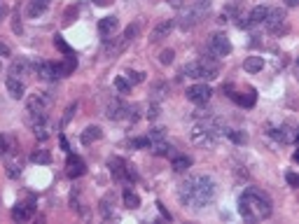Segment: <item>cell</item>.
<instances>
[{"instance_id":"obj_1","label":"cell","mask_w":299,"mask_h":224,"mask_svg":"<svg viewBox=\"0 0 299 224\" xmlns=\"http://www.w3.org/2000/svg\"><path fill=\"white\" fill-rule=\"evenodd\" d=\"M178 198L185 208L201 210L213 203L215 198V182L208 175H192L178 187Z\"/></svg>"},{"instance_id":"obj_2","label":"cell","mask_w":299,"mask_h":224,"mask_svg":"<svg viewBox=\"0 0 299 224\" xmlns=\"http://www.w3.org/2000/svg\"><path fill=\"white\" fill-rule=\"evenodd\" d=\"M238 212L243 220L250 222H260V220H269L271 217V198L267 196L264 192L255 189V187H248L246 192L238 196Z\"/></svg>"},{"instance_id":"obj_3","label":"cell","mask_w":299,"mask_h":224,"mask_svg":"<svg viewBox=\"0 0 299 224\" xmlns=\"http://www.w3.org/2000/svg\"><path fill=\"white\" fill-rule=\"evenodd\" d=\"M189 138L194 145H201V147H213L218 140L222 138V126L218 119H201L196 121L189 131Z\"/></svg>"},{"instance_id":"obj_4","label":"cell","mask_w":299,"mask_h":224,"mask_svg":"<svg viewBox=\"0 0 299 224\" xmlns=\"http://www.w3.org/2000/svg\"><path fill=\"white\" fill-rule=\"evenodd\" d=\"M210 7V0H194V2H189L187 7H180L182 12L178 16V26L182 30H187V28H194L196 24H201V19L206 16Z\"/></svg>"},{"instance_id":"obj_5","label":"cell","mask_w":299,"mask_h":224,"mask_svg":"<svg viewBox=\"0 0 299 224\" xmlns=\"http://www.w3.org/2000/svg\"><path fill=\"white\" fill-rule=\"evenodd\" d=\"M185 75L192 79H218L220 75V66L210 59H199L185 66Z\"/></svg>"},{"instance_id":"obj_6","label":"cell","mask_w":299,"mask_h":224,"mask_svg":"<svg viewBox=\"0 0 299 224\" xmlns=\"http://www.w3.org/2000/svg\"><path fill=\"white\" fill-rule=\"evenodd\" d=\"M108 168H110V173H112V178H115V180H122V182H126V180L136 182V180H138V173H136V168H133V166H129V164H126L122 157H110V159H108Z\"/></svg>"},{"instance_id":"obj_7","label":"cell","mask_w":299,"mask_h":224,"mask_svg":"<svg viewBox=\"0 0 299 224\" xmlns=\"http://www.w3.org/2000/svg\"><path fill=\"white\" fill-rule=\"evenodd\" d=\"M52 93L49 91H35L31 98L26 101V112L28 115H45L49 105H52Z\"/></svg>"},{"instance_id":"obj_8","label":"cell","mask_w":299,"mask_h":224,"mask_svg":"<svg viewBox=\"0 0 299 224\" xmlns=\"http://www.w3.org/2000/svg\"><path fill=\"white\" fill-rule=\"evenodd\" d=\"M33 70H35L38 77L45 79V82H56V79L65 77L61 63H52V61H35V63H33Z\"/></svg>"},{"instance_id":"obj_9","label":"cell","mask_w":299,"mask_h":224,"mask_svg":"<svg viewBox=\"0 0 299 224\" xmlns=\"http://www.w3.org/2000/svg\"><path fill=\"white\" fill-rule=\"evenodd\" d=\"M28 124H31V129H33V133H35V138H38L40 143L47 140L54 131L52 119L47 117V115H28Z\"/></svg>"},{"instance_id":"obj_10","label":"cell","mask_w":299,"mask_h":224,"mask_svg":"<svg viewBox=\"0 0 299 224\" xmlns=\"http://www.w3.org/2000/svg\"><path fill=\"white\" fill-rule=\"evenodd\" d=\"M269 135L283 145H292L297 140V131L292 124H273V126H269Z\"/></svg>"},{"instance_id":"obj_11","label":"cell","mask_w":299,"mask_h":224,"mask_svg":"<svg viewBox=\"0 0 299 224\" xmlns=\"http://www.w3.org/2000/svg\"><path fill=\"white\" fill-rule=\"evenodd\" d=\"M185 96H187V101H192L194 105H206L210 101V96H213V91H210L208 84H194V87H189V89L185 91Z\"/></svg>"},{"instance_id":"obj_12","label":"cell","mask_w":299,"mask_h":224,"mask_svg":"<svg viewBox=\"0 0 299 224\" xmlns=\"http://www.w3.org/2000/svg\"><path fill=\"white\" fill-rule=\"evenodd\" d=\"M210 52L215 56H229L232 54V42L224 33H213L210 35Z\"/></svg>"},{"instance_id":"obj_13","label":"cell","mask_w":299,"mask_h":224,"mask_svg":"<svg viewBox=\"0 0 299 224\" xmlns=\"http://www.w3.org/2000/svg\"><path fill=\"white\" fill-rule=\"evenodd\" d=\"M105 117L115 119V121H117V119H126V117H131V107L115 98V101H110L108 107H105Z\"/></svg>"},{"instance_id":"obj_14","label":"cell","mask_w":299,"mask_h":224,"mask_svg":"<svg viewBox=\"0 0 299 224\" xmlns=\"http://www.w3.org/2000/svg\"><path fill=\"white\" fill-rule=\"evenodd\" d=\"M285 24V12L283 10H278V7H273L267 12V19H264V24L262 26H267L271 33H281V26Z\"/></svg>"},{"instance_id":"obj_15","label":"cell","mask_w":299,"mask_h":224,"mask_svg":"<svg viewBox=\"0 0 299 224\" xmlns=\"http://www.w3.org/2000/svg\"><path fill=\"white\" fill-rule=\"evenodd\" d=\"M84 173H87L84 161H82L78 154H68V159H65V175H68V178H82Z\"/></svg>"},{"instance_id":"obj_16","label":"cell","mask_w":299,"mask_h":224,"mask_svg":"<svg viewBox=\"0 0 299 224\" xmlns=\"http://www.w3.org/2000/svg\"><path fill=\"white\" fill-rule=\"evenodd\" d=\"M33 215H35L33 201H28V203H16L12 208V220H16V222H28V220H33Z\"/></svg>"},{"instance_id":"obj_17","label":"cell","mask_w":299,"mask_h":224,"mask_svg":"<svg viewBox=\"0 0 299 224\" xmlns=\"http://www.w3.org/2000/svg\"><path fill=\"white\" fill-rule=\"evenodd\" d=\"M173 26H175V21H173V19H166V21L157 24V26L152 28V33H150V42H159V40L169 38V33L173 30Z\"/></svg>"},{"instance_id":"obj_18","label":"cell","mask_w":299,"mask_h":224,"mask_svg":"<svg viewBox=\"0 0 299 224\" xmlns=\"http://www.w3.org/2000/svg\"><path fill=\"white\" fill-rule=\"evenodd\" d=\"M119 28V19L117 16H103L101 21H98V33L103 35L105 40L110 38V35H115V30Z\"/></svg>"},{"instance_id":"obj_19","label":"cell","mask_w":299,"mask_h":224,"mask_svg":"<svg viewBox=\"0 0 299 224\" xmlns=\"http://www.w3.org/2000/svg\"><path fill=\"white\" fill-rule=\"evenodd\" d=\"M5 87H7V93H10L12 98H16V101H19V98H24V93H26L24 82H21L19 77H12V75L5 79Z\"/></svg>"},{"instance_id":"obj_20","label":"cell","mask_w":299,"mask_h":224,"mask_svg":"<svg viewBox=\"0 0 299 224\" xmlns=\"http://www.w3.org/2000/svg\"><path fill=\"white\" fill-rule=\"evenodd\" d=\"M150 152L155 154V157H173L175 152H173V147L164 140V138H159V140H150Z\"/></svg>"},{"instance_id":"obj_21","label":"cell","mask_w":299,"mask_h":224,"mask_svg":"<svg viewBox=\"0 0 299 224\" xmlns=\"http://www.w3.org/2000/svg\"><path fill=\"white\" fill-rule=\"evenodd\" d=\"M101 135H103L101 126H87V129L82 131V135H79V140H82V145H91V143L101 140Z\"/></svg>"},{"instance_id":"obj_22","label":"cell","mask_w":299,"mask_h":224,"mask_svg":"<svg viewBox=\"0 0 299 224\" xmlns=\"http://www.w3.org/2000/svg\"><path fill=\"white\" fill-rule=\"evenodd\" d=\"M47 7H49V0H31V2H28L26 14L31 16V19H35V16L47 12Z\"/></svg>"},{"instance_id":"obj_23","label":"cell","mask_w":299,"mask_h":224,"mask_svg":"<svg viewBox=\"0 0 299 224\" xmlns=\"http://www.w3.org/2000/svg\"><path fill=\"white\" fill-rule=\"evenodd\" d=\"M267 12H269V7H255L252 12L248 14L246 19H248V28L250 26H260V24H264V19H267Z\"/></svg>"},{"instance_id":"obj_24","label":"cell","mask_w":299,"mask_h":224,"mask_svg":"<svg viewBox=\"0 0 299 224\" xmlns=\"http://www.w3.org/2000/svg\"><path fill=\"white\" fill-rule=\"evenodd\" d=\"M192 166V157H187V154H173V161H171V168L175 173H182L187 171Z\"/></svg>"},{"instance_id":"obj_25","label":"cell","mask_w":299,"mask_h":224,"mask_svg":"<svg viewBox=\"0 0 299 224\" xmlns=\"http://www.w3.org/2000/svg\"><path fill=\"white\" fill-rule=\"evenodd\" d=\"M222 135L229 138V140L236 143V145H246L248 143V135L243 131H238V129H224V126H222Z\"/></svg>"},{"instance_id":"obj_26","label":"cell","mask_w":299,"mask_h":224,"mask_svg":"<svg viewBox=\"0 0 299 224\" xmlns=\"http://www.w3.org/2000/svg\"><path fill=\"white\" fill-rule=\"evenodd\" d=\"M141 206V198H138V194L133 192V189H124V208H129V210H136Z\"/></svg>"},{"instance_id":"obj_27","label":"cell","mask_w":299,"mask_h":224,"mask_svg":"<svg viewBox=\"0 0 299 224\" xmlns=\"http://www.w3.org/2000/svg\"><path fill=\"white\" fill-rule=\"evenodd\" d=\"M12 149H16V147H14V138L7 135V133H2V135H0V157L12 154Z\"/></svg>"},{"instance_id":"obj_28","label":"cell","mask_w":299,"mask_h":224,"mask_svg":"<svg viewBox=\"0 0 299 224\" xmlns=\"http://www.w3.org/2000/svg\"><path fill=\"white\" fill-rule=\"evenodd\" d=\"M243 68H246L248 73H260L262 68H264V59L262 56H248Z\"/></svg>"},{"instance_id":"obj_29","label":"cell","mask_w":299,"mask_h":224,"mask_svg":"<svg viewBox=\"0 0 299 224\" xmlns=\"http://www.w3.org/2000/svg\"><path fill=\"white\" fill-rule=\"evenodd\" d=\"M26 68H28V61L26 59H19V61H14L12 66H10V75H12V77H19V75L26 73Z\"/></svg>"},{"instance_id":"obj_30","label":"cell","mask_w":299,"mask_h":224,"mask_svg":"<svg viewBox=\"0 0 299 224\" xmlns=\"http://www.w3.org/2000/svg\"><path fill=\"white\" fill-rule=\"evenodd\" d=\"M54 47H56L59 52L63 54V56H75V52H73V49L68 47V42H65L61 35H54Z\"/></svg>"},{"instance_id":"obj_31","label":"cell","mask_w":299,"mask_h":224,"mask_svg":"<svg viewBox=\"0 0 299 224\" xmlns=\"http://www.w3.org/2000/svg\"><path fill=\"white\" fill-rule=\"evenodd\" d=\"M31 161H33V164H49V161H52V154H49L47 149H35V152L31 154Z\"/></svg>"},{"instance_id":"obj_32","label":"cell","mask_w":299,"mask_h":224,"mask_svg":"<svg viewBox=\"0 0 299 224\" xmlns=\"http://www.w3.org/2000/svg\"><path fill=\"white\" fill-rule=\"evenodd\" d=\"M124 77H126V82H129L131 87H133V84H141V82H145V75H143V73H138V70H126V73H124Z\"/></svg>"},{"instance_id":"obj_33","label":"cell","mask_w":299,"mask_h":224,"mask_svg":"<svg viewBox=\"0 0 299 224\" xmlns=\"http://www.w3.org/2000/svg\"><path fill=\"white\" fill-rule=\"evenodd\" d=\"M78 112V103H70V105L65 107V112H63V119H61V126H68L70 124V119H73V115Z\"/></svg>"},{"instance_id":"obj_34","label":"cell","mask_w":299,"mask_h":224,"mask_svg":"<svg viewBox=\"0 0 299 224\" xmlns=\"http://www.w3.org/2000/svg\"><path fill=\"white\" fill-rule=\"evenodd\" d=\"M115 87H117V91H119V93H131V84L126 82V77H124V75L115 77Z\"/></svg>"},{"instance_id":"obj_35","label":"cell","mask_w":299,"mask_h":224,"mask_svg":"<svg viewBox=\"0 0 299 224\" xmlns=\"http://www.w3.org/2000/svg\"><path fill=\"white\" fill-rule=\"evenodd\" d=\"M173 59H175V52H173V49H164V52L159 54V63H161V66H171Z\"/></svg>"},{"instance_id":"obj_36","label":"cell","mask_w":299,"mask_h":224,"mask_svg":"<svg viewBox=\"0 0 299 224\" xmlns=\"http://www.w3.org/2000/svg\"><path fill=\"white\" fill-rule=\"evenodd\" d=\"M150 145V138L145 135V138H133V140H129V147L131 149H143V147Z\"/></svg>"},{"instance_id":"obj_37","label":"cell","mask_w":299,"mask_h":224,"mask_svg":"<svg viewBox=\"0 0 299 224\" xmlns=\"http://www.w3.org/2000/svg\"><path fill=\"white\" fill-rule=\"evenodd\" d=\"M19 173H21V164L7 161V175H10V178H19Z\"/></svg>"},{"instance_id":"obj_38","label":"cell","mask_w":299,"mask_h":224,"mask_svg":"<svg viewBox=\"0 0 299 224\" xmlns=\"http://www.w3.org/2000/svg\"><path fill=\"white\" fill-rule=\"evenodd\" d=\"M110 201H112V196H105L103 201H101V212H103L105 220H110V217H112V212H110Z\"/></svg>"},{"instance_id":"obj_39","label":"cell","mask_w":299,"mask_h":224,"mask_svg":"<svg viewBox=\"0 0 299 224\" xmlns=\"http://www.w3.org/2000/svg\"><path fill=\"white\" fill-rule=\"evenodd\" d=\"M136 35H138V24H133V26H129V28H126V30H124V35H122V38L126 40V42H131V40L136 38Z\"/></svg>"},{"instance_id":"obj_40","label":"cell","mask_w":299,"mask_h":224,"mask_svg":"<svg viewBox=\"0 0 299 224\" xmlns=\"http://www.w3.org/2000/svg\"><path fill=\"white\" fill-rule=\"evenodd\" d=\"M145 117H147V119H157V117H159V105H157V103H152V105L147 107Z\"/></svg>"},{"instance_id":"obj_41","label":"cell","mask_w":299,"mask_h":224,"mask_svg":"<svg viewBox=\"0 0 299 224\" xmlns=\"http://www.w3.org/2000/svg\"><path fill=\"white\" fill-rule=\"evenodd\" d=\"M147 138H150V140H159V138H164V129H152Z\"/></svg>"},{"instance_id":"obj_42","label":"cell","mask_w":299,"mask_h":224,"mask_svg":"<svg viewBox=\"0 0 299 224\" xmlns=\"http://www.w3.org/2000/svg\"><path fill=\"white\" fill-rule=\"evenodd\" d=\"M171 7H175V10H180V7H185L187 5V0H166Z\"/></svg>"},{"instance_id":"obj_43","label":"cell","mask_w":299,"mask_h":224,"mask_svg":"<svg viewBox=\"0 0 299 224\" xmlns=\"http://www.w3.org/2000/svg\"><path fill=\"white\" fill-rule=\"evenodd\" d=\"M285 180H287V182H290L292 187H297V185H299V178L295 175V173H287V175H285Z\"/></svg>"},{"instance_id":"obj_44","label":"cell","mask_w":299,"mask_h":224,"mask_svg":"<svg viewBox=\"0 0 299 224\" xmlns=\"http://www.w3.org/2000/svg\"><path fill=\"white\" fill-rule=\"evenodd\" d=\"M12 30L16 33V35H19V33L24 30V28H21V21H19V16H14V21H12Z\"/></svg>"},{"instance_id":"obj_45","label":"cell","mask_w":299,"mask_h":224,"mask_svg":"<svg viewBox=\"0 0 299 224\" xmlns=\"http://www.w3.org/2000/svg\"><path fill=\"white\" fill-rule=\"evenodd\" d=\"M0 56H12V52H10V47H7L5 42H0Z\"/></svg>"},{"instance_id":"obj_46","label":"cell","mask_w":299,"mask_h":224,"mask_svg":"<svg viewBox=\"0 0 299 224\" xmlns=\"http://www.w3.org/2000/svg\"><path fill=\"white\" fill-rule=\"evenodd\" d=\"M157 208H159V212H161V215H164V217H166V220H169V222H171V215H169V212H166V208H164L161 203H157Z\"/></svg>"},{"instance_id":"obj_47","label":"cell","mask_w":299,"mask_h":224,"mask_svg":"<svg viewBox=\"0 0 299 224\" xmlns=\"http://www.w3.org/2000/svg\"><path fill=\"white\" fill-rule=\"evenodd\" d=\"M59 143H61V149H65V152H68V140H65L63 135H59Z\"/></svg>"},{"instance_id":"obj_48","label":"cell","mask_w":299,"mask_h":224,"mask_svg":"<svg viewBox=\"0 0 299 224\" xmlns=\"http://www.w3.org/2000/svg\"><path fill=\"white\" fill-rule=\"evenodd\" d=\"M5 16H7V7H5V5H0V21H2Z\"/></svg>"},{"instance_id":"obj_49","label":"cell","mask_w":299,"mask_h":224,"mask_svg":"<svg viewBox=\"0 0 299 224\" xmlns=\"http://www.w3.org/2000/svg\"><path fill=\"white\" fill-rule=\"evenodd\" d=\"M285 5H287V7H297L299 0H285Z\"/></svg>"},{"instance_id":"obj_50","label":"cell","mask_w":299,"mask_h":224,"mask_svg":"<svg viewBox=\"0 0 299 224\" xmlns=\"http://www.w3.org/2000/svg\"><path fill=\"white\" fill-rule=\"evenodd\" d=\"M108 2H110V0H94V5H101V7H103V5H108Z\"/></svg>"}]
</instances>
